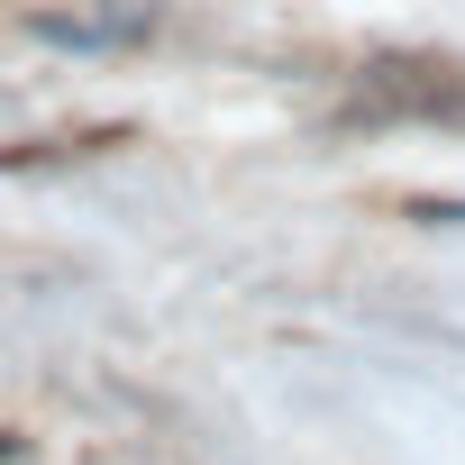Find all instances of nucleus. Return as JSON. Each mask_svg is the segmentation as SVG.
I'll use <instances>...</instances> for the list:
<instances>
[{
	"instance_id": "nucleus-1",
	"label": "nucleus",
	"mask_w": 465,
	"mask_h": 465,
	"mask_svg": "<svg viewBox=\"0 0 465 465\" xmlns=\"http://www.w3.org/2000/svg\"><path fill=\"white\" fill-rule=\"evenodd\" d=\"M37 37H55V46H128V37H146V0H101V10H46L37 19Z\"/></svg>"
},
{
	"instance_id": "nucleus-2",
	"label": "nucleus",
	"mask_w": 465,
	"mask_h": 465,
	"mask_svg": "<svg viewBox=\"0 0 465 465\" xmlns=\"http://www.w3.org/2000/svg\"><path fill=\"white\" fill-rule=\"evenodd\" d=\"M401 219H429V228H465V201H429V192H411V201H401Z\"/></svg>"
}]
</instances>
